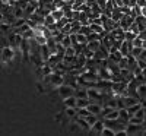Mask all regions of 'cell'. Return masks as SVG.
Returning a JSON list of instances; mask_svg holds the SVG:
<instances>
[{
  "label": "cell",
  "mask_w": 146,
  "mask_h": 136,
  "mask_svg": "<svg viewBox=\"0 0 146 136\" xmlns=\"http://www.w3.org/2000/svg\"><path fill=\"white\" fill-rule=\"evenodd\" d=\"M58 94H60V97L63 98H67V97H70V95H73L75 94V88L73 86H70V85H67V83H63V85H60L58 86Z\"/></svg>",
  "instance_id": "6da1fadb"
},
{
  "label": "cell",
  "mask_w": 146,
  "mask_h": 136,
  "mask_svg": "<svg viewBox=\"0 0 146 136\" xmlns=\"http://www.w3.org/2000/svg\"><path fill=\"white\" fill-rule=\"evenodd\" d=\"M88 111H89V113L91 114H96V116H100V113H101V108H102V105L100 104V103H89L88 104Z\"/></svg>",
  "instance_id": "7a4b0ae2"
},
{
  "label": "cell",
  "mask_w": 146,
  "mask_h": 136,
  "mask_svg": "<svg viewBox=\"0 0 146 136\" xmlns=\"http://www.w3.org/2000/svg\"><path fill=\"white\" fill-rule=\"evenodd\" d=\"M13 56H15V51H13V48L12 47H9V45H6L5 48H3V51H2V57H3V60H12L13 59Z\"/></svg>",
  "instance_id": "3957f363"
},
{
  "label": "cell",
  "mask_w": 146,
  "mask_h": 136,
  "mask_svg": "<svg viewBox=\"0 0 146 136\" xmlns=\"http://www.w3.org/2000/svg\"><path fill=\"white\" fill-rule=\"evenodd\" d=\"M104 129V123H102V120H96L94 125L89 127V130L92 132V133H95V135H101V130Z\"/></svg>",
  "instance_id": "277c9868"
},
{
  "label": "cell",
  "mask_w": 146,
  "mask_h": 136,
  "mask_svg": "<svg viewBox=\"0 0 146 136\" xmlns=\"http://www.w3.org/2000/svg\"><path fill=\"white\" fill-rule=\"evenodd\" d=\"M76 44H79V45H86V44H88V37L85 35V34H82V32H78V34H76Z\"/></svg>",
  "instance_id": "5b68a950"
},
{
  "label": "cell",
  "mask_w": 146,
  "mask_h": 136,
  "mask_svg": "<svg viewBox=\"0 0 146 136\" xmlns=\"http://www.w3.org/2000/svg\"><path fill=\"white\" fill-rule=\"evenodd\" d=\"M91 103L89 98H76V108H83L88 107V104Z\"/></svg>",
  "instance_id": "8992f818"
},
{
  "label": "cell",
  "mask_w": 146,
  "mask_h": 136,
  "mask_svg": "<svg viewBox=\"0 0 146 136\" xmlns=\"http://www.w3.org/2000/svg\"><path fill=\"white\" fill-rule=\"evenodd\" d=\"M76 117H78V116H76ZM76 125H78L79 127H82L83 130H89V125L86 123L85 117H78V119H76Z\"/></svg>",
  "instance_id": "52a82bcc"
},
{
  "label": "cell",
  "mask_w": 146,
  "mask_h": 136,
  "mask_svg": "<svg viewBox=\"0 0 146 136\" xmlns=\"http://www.w3.org/2000/svg\"><path fill=\"white\" fill-rule=\"evenodd\" d=\"M73 95H75L76 98H88V92H86V88H80V86H79V88L75 91V94H73Z\"/></svg>",
  "instance_id": "ba28073f"
},
{
  "label": "cell",
  "mask_w": 146,
  "mask_h": 136,
  "mask_svg": "<svg viewBox=\"0 0 146 136\" xmlns=\"http://www.w3.org/2000/svg\"><path fill=\"white\" fill-rule=\"evenodd\" d=\"M64 105L66 107H76V97L70 95V97L64 98Z\"/></svg>",
  "instance_id": "9c48e42d"
},
{
  "label": "cell",
  "mask_w": 146,
  "mask_h": 136,
  "mask_svg": "<svg viewBox=\"0 0 146 136\" xmlns=\"http://www.w3.org/2000/svg\"><path fill=\"white\" fill-rule=\"evenodd\" d=\"M100 45H101V41L98 40V41H88V44H86V47L89 48V50H92L94 53L100 48Z\"/></svg>",
  "instance_id": "30bf717a"
},
{
  "label": "cell",
  "mask_w": 146,
  "mask_h": 136,
  "mask_svg": "<svg viewBox=\"0 0 146 136\" xmlns=\"http://www.w3.org/2000/svg\"><path fill=\"white\" fill-rule=\"evenodd\" d=\"M64 114H66V117H70V119L76 117V107H67Z\"/></svg>",
  "instance_id": "8fae6325"
},
{
  "label": "cell",
  "mask_w": 146,
  "mask_h": 136,
  "mask_svg": "<svg viewBox=\"0 0 146 136\" xmlns=\"http://www.w3.org/2000/svg\"><path fill=\"white\" fill-rule=\"evenodd\" d=\"M101 135H105V136H111V135H114V132H113L111 129H108V127H104V129L101 130Z\"/></svg>",
  "instance_id": "7c38bea8"
},
{
  "label": "cell",
  "mask_w": 146,
  "mask_h": 136,
  "mask_svg": "<svg viewBox=\"0 0 146 136\" xmlns=\"http://www.w3.org/2000/svg\"><path fill=\"white\" fill-rule=\"evenodd\" d=\"M32 2H38V0H32Z\"/></svg>",
  "instance_id": "4fadbf2b"
}]
</instances>
